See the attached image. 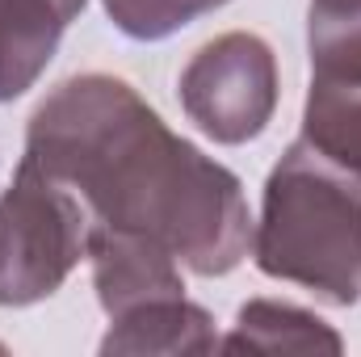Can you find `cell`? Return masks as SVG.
<instances>
[{
  "label": "cell",
  "instance_id": "9",
  "mask_svg": "<svg viewBox=\"0 0 361 357\" xmlns=\"http://www.w3.org/2000/svg\"><path fill=\"white\" fill-rule=\"evenodd\" d=\"M298 139H307L319 156L361 181V85L311 80Z\"/></svg>",
  "mask_w": 361,
  "mask_h": 357
},
{
  "label": "cell",
  "instance_id": "10",
  "mask_svg": "<svg viewBox=\"0 0 361 357\" xmlns=\"http://www.w3.org/2000/svg\"><path fill=\"white\" fill-rule=\"evenodd\" d=\"M307 55L311 80L361 85V0L307 4Z\"/></svg>",
  "mask_w": 361,
  "mask_h": 357
},
{
  "label": "cell",
  "instance_id": "2",
  "mask_svg": "<svg viewBox=\"0 0 361 357\" xmlns=\"http://www.w3.org/2000/svg\"><path fill=\"white\" fill-rule=\"evenodd\" d=\"M252 257L265 277L353 307L361 298V181L294 139L265 181Z\"/></svg>",
  "mask_w": 361,
  "mask_h": 357
},
{
  "label": "cell",
  "instance_id": "6",
  "mask_svg": "<svg viewBox=\"0 0 361 357\" xmlns=\"http://www.w3.org/2000/svg\"><path fill=\"white\" fill-rule=\"evenodd\" d=\"M85 4L89 0H0V101L34 89Z\"/></svg>",
  "mask_w": 361,
  "mask_h": 357
},
{
  "label": "cell",
  "instance_id": "7",
  "mask_svg": "<svg viewBox=\"0 0 361 357\" xmlns=\"http://www.w3.org/2000/svg\"><path fill=\"white\" fill-rule=\"evenodd\" d=\"M219 349V332H214V315L197 303H189L185 294L173 298H152L143 307H130L122 315L109 320V332L101 337V353L105 357H143V353H214Z\"/></svg>",
  "mask_w": 361,
  "mask_h": 357
},
{
  "label": "cell",
  "instance_id": "5",
  "mask_svg": "<svg viewBox=\"0 0 361 357\" xmlns=\"http://www.w3.org/2000/svg\"><path fill=\"white\" fill-rule=\"evenodd\" d=\"M89 261L92 286L101 311L114 320L130 307H143L152 298H173L185 294L180 261L152 236L126 231V227H105L92 223L89 231Z\"/></svg>",
  "mask_w": 361,
  "mask_h": 357
},
{
  "label": "cell",
  "instance_id": "1",
  "mask_svg": "<svg viewBox=\"0 0 361 357\" xmlns=\"http://www.w3.org/2000/svg\"><path fill=\"white\" fill-rule=\"evenodd\" d=\"M25 152L76 189L92 223L160 240L197 277H223L248 257L252 219L240 177L173 135L109 72L47 92L30 114Z\"/></svg>",
  "mask_w": 361,
  "mask_h": 357
},
{
  "label": "cell",
  "instance_id": "4",
  "mask_svg": "<svg viewBox=\"0 0 361 357\" xmlns=\"http://www.w3.org/2000/svg\"><path fill=\"white\" fill-rule=\"evenodd\" d=\"M180 109L214 143H248L273 122L277 109V59L257 34L231 30L193 51L177 80Z\"/></svg>",
  "mask_w": 361,
  "mask_h": 357
},
{
  "label": "cell",
  "instance_id": "3",
  "mask_svg": "<svg viewBox=\"0 0 361 357\" xmlns=\"http://www.w3.org/2000/svg\"><path fill=\"white\" fill-rule=\"evenodd\" d=\"M92 214L38 156H21L0 198V307L51 298L89 257Z\"/></svg>",
  "mask_w": 361,
  "mask_h": 357
},
{
  "label": "cell",
  "instance_id": "11",
  "mask_svg": "<svg viewBox=\"0 0 361 357\" xmlns=\"http://www.w3.org/2000/svg\"><path fill=\"white\" fill-rule=\"evenodd\" d=\"M114 30H122L135 42H160L177 30L193 25L202 13H214L231 0H101Z\"/></svg>",
  "mask_w": 361,
  "mask_h": 357
},
{
  "label": "cell",
  "instance_id": "8",
  "mask_svg": "<svg viewBox=\"0 0 361 357\" xmlns=\"http://www.w3.org/2000/svg\"><path fill=\"white\" fill-rule=\"evenodd\" d=\"M219 349L223 353H341L345 341L315 311L277 298H252L235 311V324L219 341Z\"/></svg>",
  "mask_w": 361,
  "mask_h": 357
}]
</instances>
